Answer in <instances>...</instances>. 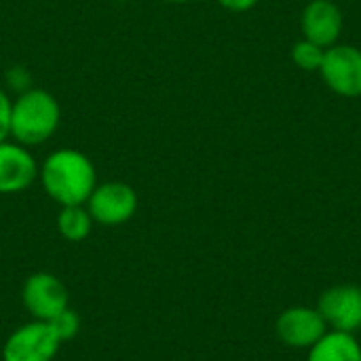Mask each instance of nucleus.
<instances>
[{"mask_svg": "<svg viewBox=\"0 0 361 361\" xmlns=\"http://www.w3.org/2000/svg\"><path fill=\"white\" fill-rule=\"evenodd\" d=\"M38 178L44 192L61 207L85 205L97 186V173L91 159L74 148L51 152L38 169Z\"/></svg>", "mask_w": 361, "mask_h": 361, "instance_id": "nucleus-1", "label": "nucleus"}, {"mask_svg": "<svg viewBox=\"0 0 361 361\" xmlns=\"http://www.w3.org/2000/svg\"><path fill=\"white\" fill-rule=\"evenodd\" d=\"M61 110L44 89H30L11 104V137L21 146L47 142L59 127Z\"/></svg>", "mask_w": 361, "mask_h": 361, "instance_id": "nucleus-2", "label": "nucleus"}, {"mask_svg": "<svg viewBox=\"0 0 361 361\" xmlns=\"http://www.w3.org/2000/svg\"><path fill=\"white\" fill-rule=\"evenodd\" d=\"M324 85L347 99L361 97V49L355 44H332L319 66Z\"/></svg>", "mask_w": 361, "mask_h": 361, "instance_id": "nucleus-3", "label": "nucleus"}, {"mask_svg": "<svg viewBox=\"0 0 361 361\" xmlns=\"http://www.w3.org/2000/svg\"><path fill=\"white\" fill-rule=\"evenodd\" d=\"M61 347L47 322L32 319L13 330L2 347V361H53Z\"/></svg>", "mask_w": 361, "mask_h": 361, "instance_id": "nucleus-4", "label": "nucleus"}, {"mask_svg": "<svg viewBox=\"0 0 361 361\" xmlns=\"http://www.w3.org/2000/svg\"><path fill=\"white\" fill-rule=\"evenodd\" d=\"M85 207L89 209L93 222L104 226H118L135 216L137 195L125 182H104L93 188Z\"/></svg>", "mask_w": 361, "mask_h": 361, "instance_id": "nucleus-5", "label": "nucleus"}, {"mask_svg": "<svg viewBox=\"0 0 361 361\" xmlns=\"http://www.w3.org/2000/svg\"><path fill=\"white\" fill-rule=\"evenodd\" d=\"M21 300L25 311L32 315V319L38 322H51L57 313L68 309V288L61 279H57L51 273H32L21 290Z\"/></svg>", "mask_w": 361, "mask_h": 361, "instance_id": "nucleus-6", "label": "nucleus"}, {"mask_svg": "<svg viewBox=\"0 0 361 361\" xmlns=\"http://www.w3.org/2000/svg\"><path fill=\"white\" fill-rule=\"evenodd\" d=\"M317 311L328 330L355 334L361 328V288L334 286L319 296Z\"/></svg>", "mask_w": 361, "mask_h": 361, "instance_id": "nucleus-7", "label": "nucleus"}, {"mask_svg": "<svg viewBox=\"0 0 361 361\" xmlns=\"http://www.w3.org/2000/svg\"><path fill=\"white\" fill-rule=\"evenodd\" d=\"M275 330L286 347L311 349L328 332V326L317 307H290L279 315Z\"/></svg>", "mask_w": 361, "mask_h": 361, "instance_id": "nucleus-8", "label": "nucleus"}, {"mask_svg": "<svg viewBox=\"0 0 361 361\" xmlns=\"http://www.w3.org/2000/svg\"><path fill=\"white\" fill-rule=\"evenodd\" d=\"M345 27V17L334 0H309L300 15L302 38L328 49L338 42Z\"/></svg>", "mask_w": 361, "mask_h": 361, "instance_id": "nucleus-9", "label": "nucleus"}, {"mask_svg": "<svg viewBox=\"0 0 361 361\" xmlns=\"http://www.w3.org/2000/svg\"><path fill=\"white\" fill-rule=\"evenodd\" d=\"M38 169L34 154L25 146L17 142L0 144V195H13L30 188L38 178Z\"/></svg>", "mask_w": 361, "mask_h": 361, "instance_id": "nucleus-10", "label": "nucleus"}, {"mask_svg": "<svg viewBox=\"0 0 361 361\" xmlns=\"http://www.w3.org/2000/svg\"><path fill=\"white\" fill-rule=\"evenodd\" d=\"M307 361H361L360 341L349 332L328 330L309 349Z\"/></svg>", "mask_w": 361, "mask_h": 361, "instance_id": "nucleus-11", "label": "nucleus"}, {"mask_svg": "<svg viewBox=\"0 0 361 361\" xmlns=\"http://www.w3.org/2000/svg\"><path fill=\"white\" fill-rule=\"evenodd\" d=\"M93 228V218L85 205H68L61 207L57 216V231L68 241H82L89 237Z\"/></svg>", "mask_w": 361, "mask_h": 361, "instance_id": "nucleus-12", "label": "nucleus"}, {"mask_svg": "<svg viewBox=\"0 0 361 361\" xmlns=\"http://www.w3.org/2000/svg\"><path fill=\"white\" fill-rule=\"evenodd\" d=\"M324 53H326V49H322L319 44H315V42H311L307 38H300L298 42H294V47L290 51V57L300 70L317 72L322 61H324Z\"/></svg>", "mask_w": 361, "mask_h": 361, "instance_id": "nucleus-13", "label": "nucleus"}, {"mask_svg": "<svg viewBox=\"0 0 361 361\" xmlns=\"http://www.w3.org/2000/svg\"><path fill=\"white\" fill-rule=\"evenodd\" d=\"M47 324L51 326V330L55 332V336H57L61 343L72 341V338L78 334V330H80V317H78V313L72 311L70 307L63 309L61 313H57V315H55L51 322H47Z\"/></svg>", "mask_w": 361, "mask_h": 361, "instance_id": "nucleus-14", "label": "nucleus"}, {"mask_svg": "<svg viewBox=\"0 0 361 361\" xmlns=\"http://www.w3.org/2000/svg\"><path fill=\"white\" fill-rule=\"evenodd\" d=\"M11 104L13 102L0 89V144L6 142V137L11 135Z\"/></svg>", "mask_w": 361, "mask_h": 361, "instance_id": "nucleus-15", "label": "nucleus"}, {"mask_svg": "<svg viewBox=\"0 0 361 361\" xmlns=\"http://www.w3.org/2000/svg\"><path fill=\"white\" fill-rule=\"evenodd\" d=\"M216 2L231 13H247L258 4V0H216Z\"/></svg>", "mask_w": 361, "mask_h": 361, "instance_id": "nucleus-16", "label": "nucleus"}, {"mask_svg": "<svg viewBox=\"0 0 361 361\" xmlns=\"http://www.w3.org/2000/svg\"><path fill=\"white\" fill-rule=\"evenodd\" d=\"M165 2H173V4H186V2H195V0H165Z\"/></svg>", "mask_w": 361, "mask_h": 361, "instance_id": "nucleus-17", "label": "nucleus"}]
</instances>
